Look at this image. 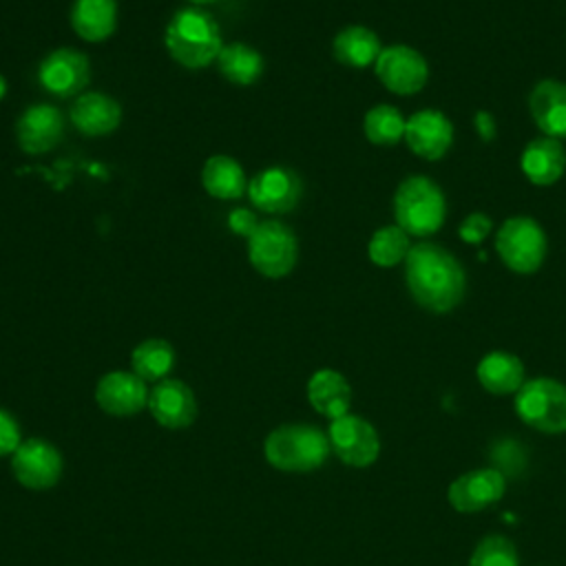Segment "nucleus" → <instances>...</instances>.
I'll use <instances>...</instances> for the list:
<instances>
[{
	"mask_svg": "<svg viewBox=\"0 0 566 566\" xmlns=\"http://www.w3.org/2000/svg\"><path fill=\"white\" fill-rule=\"evenodd\" d=\"M405 281L413 301L433 314L451 312L464 296V270L455 256L438 243L411 245L405 259Z\"/></svg>",
	"mask_w": 566,
	"mask_h": 566,
	"instance_id": "1",
	"label": "nucleus"
},
{
	"mask_svg": "<svg viewBox=\"0 0 566 566\" xmlns=\"http://www.w3.org/2000/svg\"><path fill=\"white\" fill-rule=\"evenodd\" d=\"M168 55L186 69H203L217 62L223 46L217 20L203 7H181L172 13L164 31Z\"/></svg>",
	"mask_w": 566,
	"mask_h": 566,
	"instance_id": "2",
	"label": "nucleus"
},
{
	"mask_svg": "<svg viewBox=\"0 0 566 566\" xmlns=\"http://www.w3.org/2000/svg\"><path fill=\"white\" fill-rule=\"evenodd\" d=\"M394 217L407 234L429 237L447 217V203L440 186L422 175L407 177L394 195Z\"/></svg>",
	"mask_w": 566,
	"mask_h": 566,
	"instance_id": "3",
	"label": "nucleus"
},
{
	"mask_svg": "<svg viewBox=\"0 0 566 566\" xmlns=\"http://www.w3.org/2000/svg\"><path fill=\"white\" fill-rule=\"evenodd\" d=\"M329 438L314 424H283L265 438V458L281 471H312L329 455Z\"/></svg>",
	"mask_w": 566,
	"mask_h": 566,
	"instance_id": "4",
	"label": "nucleus"
},
{
	"mask_svg": "<svg viewBox=\"0 0 566 566\" xmlns=\"http://www.w3.org/2000/svg\"><path fill=\"white\" fill-rule=\"evenodd\" d=\"M515 413L542 433L566 431V385L544 376L524 380L515 391Z\"/></svg>",
	"mask_w": 566,
	"mask_h": 566,
	"instance_id": "5",
	"label": "nucleus"
},
{
	"mask_svg": "<svg viewBox=\"0 0 566 566\" xmlns=\"http://www.w3.org/2000/svg\"><path fill=\"white\" fill-rule=\"evenodd\" d=\"M250 265L265 279L287 276L298 259L296 234L290 226L276 219H265L248 239Z\"/></svg>",
	"mask_w": 566,
	"mask_h": 566,
	"instance_id": "6",
	"label": "nucleus"
},
{
	"mask_svg": "<svg viewBox=\"0 0 566 566\" xmlns=\"http://www.w3.org/2000/svg\"><path fill=\"white\" fill-rule=\"evenodd\" d=\"M504 265L517 274H533L546 256V234L531 217L506 219L495 237Z\"/></svg>",
	"mask_w": 566,
	"mask_h": 566,
	"instance_id": "7",
	"label": "nucleus"
},
{
	"mask_svg": "<svg viewBox=\"0 0 566 566\" xmlns=\"http://www.w3.org/2000/svg\"><path fill=\"white\" fill-rule=\"evenodd\" d=\"M38 82L53 97H77L91 82V62L77 49H55L40 62Z\"/></svg>",
	"mask_w": 566,
	"mask_h": 566,
	"instance_id": "8",
	"label": "nucleus"
},
{
	"mask_svg": "<svg viewBox=\"0 0 566 566\" xmlns=\"http://www.w3.org/2000/svg\"><path fill=\"white\" fill-rule=\"evenodd\" d=\"M248 197L256 210L283 214L298 206L303 197V181L292 168L268 166L248 181Z\"/></svg>",
	"mask_w": 566,
	"mask_h": 566,
	"instance_id": "9",
	"label": "nucleus"
},
{
	"mask_svg": "<svg viewBox=\"0 0 566 566\" xmlns=\"http://www.w3.org/2000/svg\"><path fill=\"white\" fill-rule=\"evenodd\" d=\"M327 438L332 451L349 467H369L380 453L376 429L360 416L345 413L332 420Z\"/></svg>",
	"mask_w": 566,
	"mask_h": 566,
	"instance_id": "10",
	"label": "nucleus"
},
{
	"mask_svg": "<svg viewBox=\"0 0 566 566\" xmlns=\"http://www.w3.org/2000/svg\"><path fill=\"white\" fill-rule=\"evenodd\" d=\"M374 69L380 84L398 95L418 93L429 77L427 60L407 44H391L382 49Z\"/></svg>",
	"mask_w": 566,
	"mask_h": 566,
	"instance_id": "11",
	"label": "nucleus"
},
{
	"mask_svg": "<svg viewBox=\"0 0 566 566\" xmlns=\"http://www.w3.org/2000/svg\"><path fill=\"white\" fill-rule=\"evenodd\" d=\"M15 480L27 489H49L60 480L62 455L40 438L24 440L11 458Z\"/></svg>",
	"mask_w": 566,
	"mask_h": 566,
	"instance_id": "12",
	"label": "nucleus"
},
{
	"mask_svg": "<svg viewBox=\"0 0 566 566\" xmlns=\"http://www.w3.org/2000/svg\"><path fill=\"white\" fill-rule=\"evenodd\" d=\"M506 489L504 473L497 469H475L458 475L447 491L449 504L458 513H478L502 500Z\"/></svg>",
	"mask_w": 566,
	"mask_h": 566,
	"instance_id": "13",
	"label": "nucleus"
},
{
	"mask_svg": "<svg viewBox=\"0 0 566 566\" xmlns=\"http://www.w3.org/2000/svg\"><path fill=\"white\" fill-rule=\"evenodd\" d=\"M64 135V117L53 104H33L22 111L15 124L18 146L27 155L53 150Z\"/></svg>",
	"mask_w": 566,
	"mask_h": 566,
	"instance_id": "14",
	"label": "nucleus"
},
{
	"mask_svg": "<svg viewBox=\"0 0 566 566\" xmlns=\"http://www.w3.org/2000/svg\"><path fill=\"white\" fill-rule=\"evenodd\" d=\"M405 142L418 157L433 161L449 150L453 142V126L444 113L424 108L407 119Z\"/></svg>",
	"mask_w": 566,
	"mask_h": 566,
	"instance_id": "15",
	"label": "nucleus"
},
{
	"mask_svg": "<svg viewBox=\"0 0 566 566\" xmlns=\"http://www.w3.org/2000/svg\"><path fill=\"white\" fill-rule=\"evenodd\" d=\"M148 387L135 371H108L95 387L97 405L113 416H130L148 405Z\"/></svg>",
	"mask_w": 566,
	"mask_h": 566,
	"instance_id": "16",
	"label": "nucleus"
},
{
	"mask_svg": "<svg viewBox=\"0 0 566 566\" xmlns=\"http://www.w3.org/2000/svg\"><path fill=\"white\" fill-rule=\"evenodd\" d=\"M146 407L150 409L153 418L168 429H184L192 424L197 416V402L190 387L175 378L159 380L150 389Z\"/></svg>",
	"mask_w": 566,
	"mask_h": 566,
	"instance_id": "17",
	"label": "nucleus"
},
{
	"mask_svg": "<svg viewBox=\"0 0 566 566\" xmlns=\"http://www.w3.org/2000/svg\"><path fill=\"white\" fill-rule=\"evenodd\" d=\"M69 117L73 126L86 137L111 135L122 122V106L115 97L93 91L73 99Z\"/></svg>",
	"mask_w": 566,
	"mask_h": 566,
	"instance_id": "18",
	"label": "nucleus"
},
{
	"mask_svg": "<svg viewBox=\"0 0 566 566\" xmlns=\"http://www.w3.org/2000/svg\"><path fill=\"white\" fill-rule=\"evenodd\" d=\"M528 108L544 137L566 139V84L542 80L528 95Z\"/></svg>",
	"mask_w": 566,
	"mask_h": 566,
	"instance_id": "19",
	"label": "nucleus"
},
{
	"mask_svg": "<svg viewBox=\"0 0 566 566\" xmlns=\"http://www.w3.org/2000/svg\"><path fill=\"white\" fill-rule=\"evenodd\" d=\"M522 172L535 186H551L555 184L566 170V153L559 139L539 137L526 144L522 159Z\"/></svg>",
	"mask_w": 566,
	"mask_h": 566,
	"instance_id": "20",
	"label": "nucleus"
},
{
	"mask_svg": "<svg viewBox=\"0 0 566 566\" xmlns=\"http://www.w3.org/2000/svg\"><path fill=\"white\" fill-rule=\"evenodd\" d=\"M307 400L321 416L336 420L349 411L352 389L336 369H318L307 380Z\"/></svg>",
	"mask_w": 566,
	"mask_h": 566,
	"instance_id": "21",
	"label": "nucleus"
},
{
	"mask_svg": "<svg viewBox=\"0 0 566 566\" xmlns=\"http://www.w3.org/2000/svg\"><path fill=\"white\" fill-rule=\"evenodd\" d=\"M71 27L86 42H104L117 27V0H75Z\"/></svg>",
	"mask_w": 566,
	"mask_h": 566,
	"instance_id": "22",
	"label": "nucleus"
},
{
	"mask_svg": "<svg viewBox=\"0 0 566 566\" xmlns=\"http://www.w3.org/2000/svg\"><path fill=\"white\" fill-rule=\"evenodd\" d=\"M478 382L495 396L515 394L524 385V365L515 354L489 352L475 369Z\"/></svg>",
	"mask_w": 566,
	"mask_h": 566,
	"instance_id": "23",
	"label": "nucleus"
},
{
	"mask_svg": "<svg viewBox=\"0 0 566 566\" xmlns=\"http://www.w3.org/2000/svg\"><path fill=\"white\" fill-rule=\"evenodd\" d=\"M380 51L382 46L378 35L363 24H349L340 29L332 42V53L336 62L352 69H365L369 64H376Z\"/></svg>",
	"mask_w": 566,
	"mask_h": 566,
	"instance_id": "24",
	"label": "nucleus"
},
{
	"mask_svg": "<svg viewBox=\"0 0 566 566\" xmlns=\"http://www.w3.org/2000/svg\"><path fill=\"white\" fill-rule=\"evenodd\" d=\"M201 186L210 197L223 201L239 199L243 192H248V181L241 164L228 155H212L203 164Z\"/></svg>",
	"mask_w": 566,
	"mask_h": 566,
	"instance_id": "25",
	"label": "nucleus"
},
{
	"mask_svg": "<svg viewBox=\"0 0 566 566\" xmlns=\"http://www.w3.org/2000/svg\"><path fill=\"white\" fill-rule=\"evenodd\" d=\"M217 69L230 84L250 86L263 73V55L245 42L223 44L217 55Z\"/></svg>",
	"mask_w": 566,
	"mask_h": 566,
	"instance_id": "26",
	"label": "nucleus"
},
{
	"mask_svg": "<svg viewBox=\"0 0 566 566\" xmlns=\"http://www.w3.org/2000/svg\"><path fill=\"white\" fill-rule=\"evenodd\" d=\"M133 371L142 380H164L175 365V349L164 338H146L130 354Z\"/></svg>",
	"mask_w": 566,
	"mask_h": 566,
	"instance_id": "27",
	"label": "nucleus"
},
{
	"mask_svg": "<svg viewBox=\"0 0 566 566\" xmlns=\"http://www.w3.org/2000/svg\"><path fill=\"white\" fill-rule=\"evenodd\" d=\"M405 126L407 119L402 117V113L389 104H378L369 108L363 119L365 137L378 146H391L405 139Z\"/></svg>",
	"mask_w": 566,
	"mask_h": 566,
	"instance_id": "28",
	"label": "nucleus"
},
{
	"mask_svg": "<svg viewBox=\"0 0 566 566\" xmlns=\"http://www.w3.org/2000/svg\"><path fill=\"white\" fill-rule=\"evenodd\" d=\"M411 250L409 234L400 226H385L376 230L367 243L369 261L380 268H391L407 259Z\"/></svg>",
	"mask_w": 566,
	"mask_h": 566,
	"instance_id": "29",
	"label": "nucleus"
},
{
	"mask_svg": "<svg viewBox=\"0 0 566 566\" xmlns=\"http://www.w3.org/2000/svg\"><path fill=\"white\" fill-rule=\"evenodd\" d=\"M469 566H520L515 544L504 535H486L475 544Z\"/></svg>",
	"mask_w": 566,
	"mask_h": 566,
	"instance_id": "30",
	"label": "nucleus"
},
{
	"mask_svg": "<svg viewBox=\"0 0 566 566\" xmlns=\"http://www.w3.org/2000/svg\"><path fill=\"white\" fill-rule=\"evenodd\" d=\"M493 230V221L484 214V212H471L464 221H462V226H460V237H462V241H467V243H480V241H484L486 237H489V232Z\"/></svg>",
	"mask_w": 566,
	"mask_h": 566,
	"instance_id": "31",
	"label": "nucleus"
},
{
	"mask_svg": "<svg viewBox=\"0 0 566 566\" xmlns=\"http://www.w3.org/2000/svg\"><path fill=\"white\" fill-rule=\"evenodd\" d=\"M22 444L20 427L11 413L0 409V458L13 453Z\"/></svg>",
	"mask_w": 566,
	"mask_h": 566,
	"instance_id": "32",
	"label": "nucleus"
},
{
	"mask_svg": "<svg viewBox=\"0 0 566 566\" xmlns=\"http://www.w3.org/2000/svg\"><path fill=\"white\" fill-rule=\"evenodd\" d=\"M259 223H261V221L256 219V214H254L250 208H234V210H230V214H228V228H230L234 234L245 237V239L252 237V232L256 230Z\"/></svg>",
	"mask_w": 566,
	"mask_h": 566,
	"instance_id": "33",
	"label": "nucleus"
},
{
	"mask_svg": "<svg viewBox=\"0 0 566 566\" xmlns=\"http://www.w3.org/2000/svg\"><path fill=\"white\" fill-rule=\"evenodd\" d=\"M473 124H475V130L478 135L484 139V142H491L495 137V122L493 117L486 113V111H480L473 115Z\"/></svg>",
	"mask_w": 566,
	"mask_h": 566,
	"instance_id": "34",
	"label": "nucleus"
},
{
	"mask_svg": "<svg viewBox=\"0 0 566 566\" xmlns=\"http://www.w3.org/2000/svg\"><path fill=\"white\" fill-rule=\"evenodd\" d=\"M4 95H7V80L0 75V102H2Z\"/></svg>",
	"mask_w": 566,
	"mask_h": 566,
	"instance_id": "35",
	"label": "nucleus"
},
{
	"mask_svg": "<svg viewBox=\"0 0 566 566\" xmlns=\"http://www.w3.org/2000/svg\"><path fill=\"white\" fill-rule=\"evenodd\" d=\"M190 4H195V7H201V4H210V2H217V0H188Z\"/></svg>",
	"mask_w": 566,
	"mask_h": 566,
	"instance_id": "36",
	"label": "nucleus"
}]
</instances>
